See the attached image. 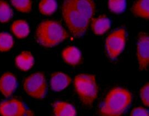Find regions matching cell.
I'll list each match as a JSON object with an SVG mask.
<instances>
[{
  "label": "cell",
  "instance_id": "obj_20",
  "mask_svg": "<svg viewBox=\"0 0 149 116\" xmlns=\"http://www.w3.org/2000/svg\"><path fill=\"white\" fill-rule=\"evenodd\" d=\"M11 3L16 9L20 12L28 13L31 11L32 5L31 1H12Z\"/></svg>",
  "mask_w": 149,
  "mask_h": 116
},
{
  "label": "cell",
  "instance_id": "obj_23",
  "mask_svg": "<svg viewBox=\"0 0 149 116\" xmlns=\"http://www.w3.org/2000/svg\"><path fill=\"white\" fill-rule=\"evenodd\" d=\"M130 116H149V112L142 107H137L131 111Z\"/></svg>",
  "mask_w": 149,
  "mask_h": 116
},
{
  "label": "cell",
  "instance_id": "obj_21",
  "mask_svg": "<svg viewBox=\"0 0 149 116\" xmlns=\"http://www.w3.org/2000/svg\"><path fill=\"white\" fill-rule=\"evenodd\" d=\"M108 5L112 12L119 13L123 12L126 8V2L125 1L110 0L108 2Z\"/></svg>",
  "mask_w": 149,
  "mask_h": 116
},
{
  "label": "cell",
  "instance_id": "obj_19",
  "mask_svg": "<svg viewBox=\"0 0 149 116\" xmlns=\"http://www.w3.org/2000/svg\"><path fill=\"white\" fill-rule=\"evenodd\" d=\"M13 12L8 2L4 1H0V22H7L13 16Z\"/></svg>",
  "mask_w": 149,
  "mask_h": 116
},
{
  "label": "cell",
  "instance_id": "obj_1",
  "mask_svg": "<svg viewBox=\"0 0 149 116\" xmlns=\"http://www.w3.org/2000/svg\"><path fill=\"white\" fill-rule=\"evenodd\" d=\"M95 11L96 4L91 0H66L62 4V16L75 37H81L87 30Z\"/></svg>",
  "mask_w": 149,
  "mask_h": 116
},
{
  "label": "cell",
  "instance_id": "obj_4",
  "mask_svg": "<svg viewBox=\"0 0 149 116\" xmlns=\"http://www.w3.org/2000/svg\"><path fill=\"white\" fill-rule=\"evenodd\" d=\"M74 86L82 102L86 105H91L97 97L99 88L93 75L81 74L76 75Z\"/></svg>",
  "mask_w": 149,
  "mask_h": 116
},
{
  "label": "cell",
  "instance_id": "obj_18",
  "mask_svg": "<svg viewBox=\"0 0 149 116\" xmlns=\"http://www.w3.org/2000/svg\"><path fill=\"white\" fill-rule=\"evenodd\" d=\"M13 39L10 34L5 32H0V51H7L13 48Z\"/></svg>",
  "mask_w": 149,
  "mask_h": 116
},
{
  "label": "cell",
  "instance_id": "obj_7",
  "mask_svg": "<svg viewBox=\"0 0 149 116\" xmlns=\"http://www.w3.org/2000/svg\"><path fill=\"white\" fill-rule=\"evenodd\" d=\"M137 56L140 69L146 70L149 64V36L147 33L140 32L139 34Z\"/></svg>",
  "mask_w": 149,
  "mask_h": 116
},
{
  "label": "cell",
  "instance_id": "obj_5",
  "mask_svg": "<svg viewBox=\"0 0 149 116\" xmlns=\"http://www.w3.org/2000/svg\"><path fill=\"white\" fill-rule=\"evenodd\" d=\"M23 86L25 92L31 97L43 99L47 92V83L45 75L41 72L31 74L25 79Z\"/></svg>",
  "mask_w": 149,
  "mask_h": 116
},
{
  "label": "cell",
  "instance_id": "obj_13",
  "mask_svg": "<svg viewBox=\"0 0 149 116\" xmlns=\"http://www.w3.org/2000/svg\"><path fill=\"white\" fill-rule=\"evenodd\" d=\"M54 116H76L74 107L68 102H57L54 104Z\"/></svg>",
  "mask_w": 149,
  "mask_h": 116
},
{
  "label": "cell",
  "instance_id": "obj_2",
  "mask_svg": "<svg viewBox=\"0 0 149 116\" xmlns=\"http://www.w3.org/2000/svg\"><path fill=\"white\" fill-rule=\"evenodd\" d=\"M132 101L130 92L123 88H114L108 93L101 105L100 116H120Z\"/></svg>",
  "mask_w": 149,
  "mask_h": 116
},
{
  "label": "cell",
  "instance_id": "obj_11",
  "mask_svg": "<svg viewBox=\"0 0 149 116\" xmlns=\"http://www.w3.org/2000/svg\"><path fill=\"white\" fill-rule=\"evenodd\" d=\"M71 82V79L70 76L61 72H57L52 74L51 78V86L52 90L59 92L67 86Z\"/></svg>",
  "mask_w": 149,
  "mask_h": 116
},
{
  "label": "cell",
  "instance_id": "obj_6",
  "mask_svg": "<svg viewBox=\"0 0 149 116\" xmlns=\"http://www.w3.org/2000/svg\"><path fill=\"white\" fill-rule=\"evenodd\" d=\"M126 31L121 28L114 31L107 37L106 48L112 60L118 57L124 50L126 44Z\"/></svg>",
  "mask_w": 149,
  "mask_h": 116
},
{
  "label": "cell",
  "instance_id": "obj_16",
  "mask_svg": "<svg viewBox=\"0 0 149 116\" xmlns=\"http://www.w3.org/2000/svg\"><path fill=\"white\" fill-rule=\"evenodd\" d=\"M149 0H141L135 2L132 7L131 10L133 13L138 17L149 19Z\"/></svg>",
  "mask_w": 149,
  "mask_h": 116
},
{
  "label": "cell",
  "instance_id": "obj_3",
  "mask_svg": "<svg viewBox=\"0 0 149 116\" xmlns=\"http://www.w3.org/2000/svg\"><path fill=\"white\" fill-rule=\"evenodd\" d=\"M36 35L38 42L41 45L51 48L66 39L68 34L58 22L46 20L38 26Z\"/></svg>",
  "mask_w": 149,
  "mask_h": 116
},
{
  "label": "cell",
  "instance_id": "obj_8",
  "mask_svg": "<svg viewBox=\"0 0 149 116\" xmlns=\"http://www.w3.org/2000/svg\"><path fill=\"white\" fill-rule=\"evenodd\" d=\"M26 110L24 104L17 99H12L0 104V115L2 116H24Z\"/></svg>",
  "mask_w": 149,
  "mask_h": 116
},
{
  "label": "cell",
  "instance_id": "obj_10",
  "mask_svg": "<svg viewBox=\"0 0 149 116\" xmlns=\"http://www.w3.org/2000/svg\"><path fill=\"white\" fill-rule=\"evenodd\" d=\"M62 57L66 63L73 67L78 65L82 61L81 51L75 46L66 48L62 51Z\"/></svg>",
  "mask_w": 149,
  "mask_h": 116
},
{
  "label": "cell",
  "instance_id": "obj_9",
  "mask_svg": "<svg viewBox=\"0 0 149 116\" xmlns=\"http://www.w3.org/2000/svg\"><path fill=\"white\" fill-rule=\"evenodd\" d=\"M16 84L15 75L10 72H6L0 78V92L6 97H9L15 91Z\"/></svg>",
  "mask_w": 149,
  "mask_h": 116
},
{
  "label": "cell",
  "instance_id": "obj_22",
  "mask_svg": "<svg viewBox=\"0 0 149 116\" xmlns=\"http://www.w3.org/2000/svg\"><path fill=\"white\" fill-rule=\"evenodd\" d=\"M140 97L143 104L146 106L149 105V83L145 84L140 89Z\"/></svg>",
  "mask_w": 149,
  "mask_h": 116
},
{
  "label": "cell",
  "instance_id": "obj_17",
  "mask_svg": "<svg viewBox=\"0 0 149 116\" xmlns=\"http://www.w3.org/2000/svg\"><path fill=\"white\" fill-rule=\"evenodd\" d=\"M57 2L52 0H44L40 2L38 8L40 12L45 15H50L56 11Z\"/></svg>",
  "mask_w": 149,
  "mask_h": 116
},
{
  "label": "cell",
  "instance_id": "obj_12",
  "mask_svg": "<svg viewBox=\"0 0 149 116\" xmlns=\"http://www.w3.org/2000/svg\"><path fill=\"white\" fill-rule=\"evenodd\" d=\"M15 64L17 67L22 71H27L34 64V58L30 51H25L16 57Z\"/></svg>",
  "mask_w": 149,
  "mask_h": 116
},
{
  "label": "cell",
  "instance_id": "obj_14",
  "mask_svg": "<svg viewBox=\"0 0 149 116\" xmlns=\"http://www.w3.org/2000/svg\"><path fill=\"white\" fill-rule=\"evenodd\" d=\"M91 27L95 34H104L110 27V20L105 15L100 16L99 17L92 20Z\"/></svg>",
  "mask_w": 149,
  "mask_h": 116
},
{
  "label": "cell",
  "instance_id": "obj_15",
  "mask_svg": "<svg viewBox=\"0 0 149 116\" xmlns=\"http://www.w3.org/2000/svg\"><path fill=\"white\" fill-rule=\"evenodd\" d=\"M11 30L13 34L19 39H24L30 33V27L28 23L22 20H16L13 23Z\"/></svg>",
  "mask_w": 149,
  "mask_h": 116
}]
</instances>
